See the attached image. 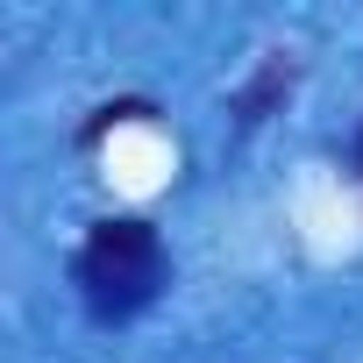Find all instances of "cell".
Wrapping results in <instances>:
<instances>
[{"label": "cell", "instance_id": "6da1fadb", "mask_svg": "<svg viewBox=\"0 0 363 363\" xmlns=\"http://www.w3.org/2000/svg\"><path fill=\"white\" fill-rule=\"evenodd\" d=\"M164 278H171V257H164V242H157L150 221H135V214L93 221V235L79 250V292H86V306L100 320L143 313L164 292Z\"/></svg>", "mask_w": 363, "mask_h": 363}, {"label": "cell", "instance_id": "7a4b0ae2", "mask_svg": "<svg viewBox=\"0 0 363 363\" xmlns=\"http://www.w3.org/2000/svg\"><path fill=\"white\" fill-rule=\"evenodd\" d=\"M356 164H363V135H356Z\"/></svg>", "mask_w": 363, "mask_h": 363}]
</instances>
